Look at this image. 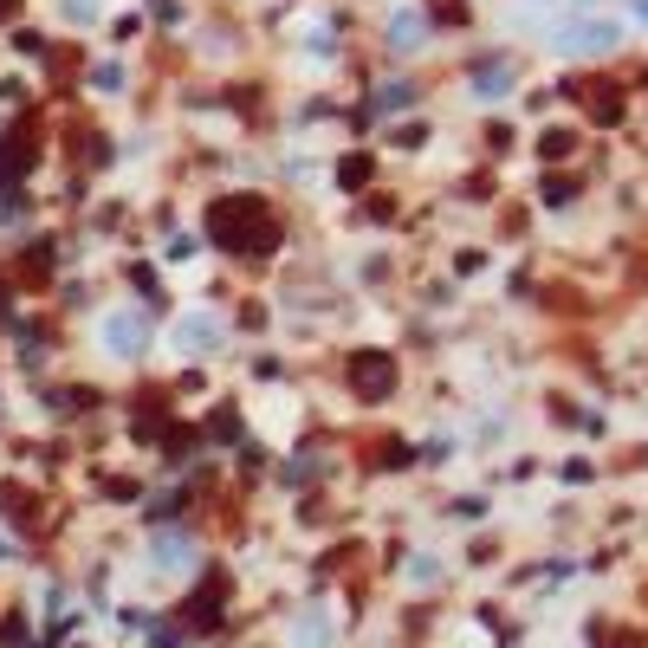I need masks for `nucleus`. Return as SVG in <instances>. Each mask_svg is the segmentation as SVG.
I'll return each instance as SVG.
<instances>
[{"label": "nucleus", "mask_w": 648, "mask_h": 648, "mask_svg": "<svg viewBox=\"0 0 648 648\" xmlns=\"http://www.w3.org/2000/svg\"><path fill=\"white\" fill-rule=\"evenodd\" d=\"M616 39H623V26H616V20H564L551 33L558 52H610Z\"/></svg>", "instance_id": "1"}, {"label": "nucleus", "mask_w": 648, "mask_h": 648, "mask_svg": "<svg viewBox=\"0 0 648 648\" xmlns=\"http://www.w3.org/2000/svg\"><path fill=\"white\" fill-rule=\"evenodd\" d=\"M473 85H480V91H486V98H499V91H506V85H512V72H506V65H499V59H493V65H486V72H473Z\"/></svg>", "instance_id": "2"}, {"label": "nucleus", "mask_w": 648, "mask_h": 648, "mask_svg": "<svg viewBox=\"0 0 648 648\" xmlns=\"http://www.w3.org/2000/svg\"><path fill=\"white\" fill-rule=\"evenodd\" d=\"M357 370H363V389H376V396L389 389V357H363Z\"/></svg>", "instance_id": "3"}, {"label": "nucleus", "mask_w": 648, "mask_h": 648, "mask_svg": "<svg viewBox=\"0 0 648 648\" xmlns=\"http://www.w3.org/2000/svg\"><path fill=\"white\" fill-rule=\"evenodd\" d=\"M137 344H143L137 318H117V324H111V350H137Z\"/></svg>", "instance_id": "4"}, {"label": "nucleus", "mask_w": 648, "mask_h": 648, "mask_svg": "<svg viewBox=\"0 0 648 648\" xmlns=\"http://www.w3.org/2000/svg\"><path fill=\"white\" fill-rule=\"evenodd\" d=\"M642 20H648V0H642Z\"/></svg>", "instance_id": "5"}]
</instances>
